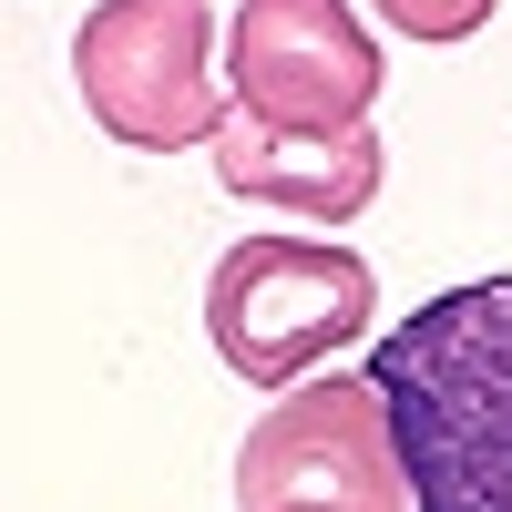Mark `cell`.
<instances>
[{
  "label": "cell",
  "mask_w": 512,
  "mask_h": 512,
  "mask_svg": "<svg viewBox=\"0 0 512 512\" xmlns=\"http://www.w3.org/2000/svg\"><path fill=\"white\" fill-rule=\"evenodd\" d=\"M369 11L390 21L400 41H441V52H451V41H472V31L502 11V0H369Z\"/></svg>",
  "instance_id": "52a82bcc"
},
{
  "label": "cell",
  "mask_w": 512,
  "mask_h": 512,
  "mask_svg": "<svg viewBox=\"0 0 512 512\" xmlns=\"http://www.w3.org/2000/svg\"><path fill=\"white\" fill-rule=\"evenodd\" d=\"M410 512H512V277L410 308L369 349Z\"/></svg>",
  "instance_id": "6da1fadb"
},
{
  "label": "cell",
  "mask_w": 512,
  "mask_h": 512,
  "mask_svg": "<svg viewBox=\"0 0 512 512\" xmlns=\"http://www.w3.org/2000/svg\"><path fill=\"white\" fill-rule=\"evenodd\" d=\"M390 52L369 41L349 0H236L226 21V113L267 123V134H359Z\"/></svg>",
  "instance_id": "277c9868"
},
{
  "label": "cell",
  "mask_w": 512,
  "mask_h": 512,
  "mask_svg": "<svg viewBox=\"0 0 512 512\" xmlns=\"http://www.w3.org/2000/svg\"><path fill=\"white\" fill-rule=\"evenodd\" d=\"M82 113L134 154H195L216 134V11L205 0H103L72 31Z\"/></svg>",
  "instance_id": "3957f363"
},
{
  "label": "cell",
  "mask_w": 512,
  "mask_h": 512,
  "mask_svg": "<svg viewBox=\"0 0 512 512\" xmlns=\"http://www.w3.org/2000/svg\"><path fill=\"white\" fill-rule=\"evenodd\" d=\"M379 277L359 246L338 236H236L205 277V338L216 359L256 390H297L318 359H338L349 338H369Z\"/></svg>",
  "instance_id": "7a4b0ae2"
},
{
  "label": "cell",
  "mask_w": 512,
  "mask_h": 512,
  "mask_svg": "<svg viewBox=\"0 0 512 512\" xmlns=\"http://www.w3.org/2000/svg\"><path fill=\"white\" fill-rule=\"evenodd\" d=\"M205 154H216V185H226L236 205H267V216H318V226L369 216L379 175H390V154H379L369 123H359V134H267V123H246V113H216Z\"/></svg>",
  "instance_id": "8992f818"
},
{
  "label": "cell",
  "mask_w": 512,
  "mask_h": 512,
  "mask_svg": "<svg viewBox=\"0 0 512 512\" xmlns=\"http://www.w3.org/2000/svg\"><path fill=\"white\" fill-rule=\"evenodd\" d=\"M236 512H410L369 379H297L236 441Z\"/></svg>",
  "instance_id": "5b68a950"
}]
</instances>
